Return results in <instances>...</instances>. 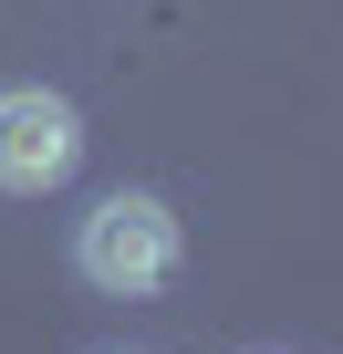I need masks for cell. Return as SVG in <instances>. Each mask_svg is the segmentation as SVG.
Listing matches in <instances>:
<instances>
[{
	"instance_id": "6da1fadb",
	"label": "cell",
	"mask_w": 343,
	"mask_h": 354,
	"mask_svg": "<svg viewBox=\"0 0 343 354\" xmlns=\"http://www.w3.org/2000/svg\"><path fill=\"white\" fill-rule=\"evenodd\" d=\"M177 261H188V240H177V209H166V198H146V188H115V198H94V219L73 230V271H84L94 292H115V302H146V292H166V281H177Z\"/></svg>"
},
{
	"instance_id": "7a4b0ae2",
	"label": "cell",
	"mask_w": 343,
	"mask_h": 354,
	"mask_svg": "<svg viewBox=\"0 0 343 354\" xmlns=\"http://www.w3.org/2000/svg\"><path fill=\"white\" fill-rule=\"evenodd\" d=\"M73 167H84V115L63 94H42V84H11V94H0V188L42 198V188H63Z\"/></svg>"
}]
</instances>
